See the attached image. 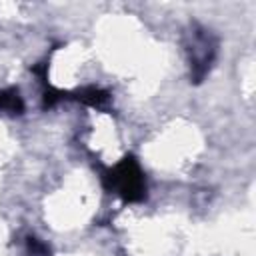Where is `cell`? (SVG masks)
Here are the masks:
<instances>
[{"label":"cell","instance_id":"7a4b0ae2","mask_svg":"<svg viewBox=\"0 0 256 256\" xmlns=\"http://www.w3.org/2000/svg\"><path fill=\"white\" fill-rule=\"evenodd\" d=\"M0 110L2 112L18 114L22 110V102H20L18 94H14V92H0Z\"/></svg>","mask_w":256,"mask_h":256},{"label":"cell","instance_id":"6da1fadb","mask_svg":"<svg viewBox=\"0 0 256 256\" xmlns=\"http://www.w3.org/2000/svg\"><path fill=\"white\" fill-rule=\"evenodd\" d=\"M108 180H110L112 188L118 190V194H122L124 198H128V200L142 198L144 180H142V174L134 160H124L120 166H116L110 172Z\"/></svg>","mask_w":256,"mask_h":256}]
</instances>
